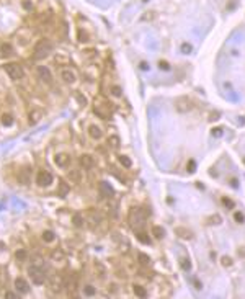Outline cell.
<instances>
[{"mask_svg":"<svg viewBox=\"0 0 245 299\" xmlns=\"http://www.w3.org/2000/svg\"><path fill=\"white\" fill-rule=\"evenodd\" d=\"M53 49H54V44L49 41V39H41L38 44L34 46V49H33V56H34V59H46L47 56L53 52Z\"/></svg>","mask_w":245,"mask_h":299,"instance_id":"cell-1","label":"cell"},{"mask_svg":"<svg viewBox=\"0 0 245 299\" xmlns=\"http://www.w3.org/2000/svg\"><path fill=\"white\" fill-rule=\"evenodd\" d=\"M3 69H5L7 75H8L11 80H20V79H23V75H25V72H23L21 66H18V64H15V62L5 64V66H3Z\"/></svg>","mask_w":245,"mask_h":299,"instance_id":"cell-2","label":"cell"},{"mask_svg":"<svg viewBox=\"0 0 245 299\" xmlns=\"http://www.w3.org/2000/svg\"><path fill=\"white\" fill-rule=\"evenodd\" d=\"M144 221H146V214L142 213V209L140 208H132L131 213H129V222L132 227H139V226L144 224Z\"/></svg>","mask_w":245,"mask_h":299,"instance_id":"cell-3","label":"cell"},{"mask_svg":"<svg viewBox=\"0 0 245 299\" xmlns=\"http://www.w3.org/2000/svg\"><path fill=\"white\" fill-rule=\"evenodd\" d=\"M28 275L31 276V281L34 283V284H43L44 281H46V275H44V271L39 266L36 265H31L30 268H28Z\"/></svg>","mask_w":245,"mask_h":299,"instance_id":"cell-4","label":"cell"},{"mask_svg":"<svg viewBox=\"0 0 245 299\" xmlns=\"http://www.w3.org/2000/svg\"><path fill=\"white\" fill-rule=\"evenodd\" d=\"M36 183L39 185V187H49L51 183H53V175H51L49 172H39L38 177H36Z\"/></svg>","mask_w":245,"mask_h":299,"instance_id":"cell-5","label":"cell"},{"mask_svg":"<svg viewBox=\"0 0 245 299\" xmlns=\"http://www.w3.org/2000/svg\"><path fill=\"white\" fill-rule=\"evenodd\" d=\"M38 75H39V79H41L43 82L47 83V85L53 83V74H51V70L46 66H39L38 67Z\"/></svg>","mask_w":245,"mask_h":299,"instance_id":"cell-6","label":"cell"},{"mask_svg":"<svg viewBox=\"0 0 245 299\" xmlns=\"http://www.w3.org/2000/svg\"><path fill=\"white\" fill-rule=\"evenodd\" d=\"M30 181H31V167H23L18 172V183L30 185Z\"/></svg>","mask_w":245,"mask_h":299,"instance_id":"cell-7","label":"cell"},{"mask_svg":"<svg viewBox=\"0 0 245 299\" xmlns=\"http://www.w3.org/2000/svg\"><path fill=\"white\" fill-rule=\"evenodd\" d=\"M15 288H17V291L21 293V294L30 293V284H28V281L25 278H17V280H15Z\"/></svg>","mask_w":245,"mask_h":299,"instance_id":"cell-8","label":"cell"},{"mask_svg":"<svg viewBox=\"0 0 245 299\" xmlns=\"http://www.w3.org/2000/svg\"><path fill=\"white\" fill-rule=\"evenodd\" d=\"M61 79H62L66 83H74V82H75V74H74V70H70V69H62V70H61Z\"/></svg>","mask_w":245,"mask_h":299,"instance_id":"cell-9","label":"cell"},{"mask_svg":"<svg viewBox=\"0 0 245 299\" xmlns=\"http://www.w3.org/2000/svg\"><path fill=\"white\" fill-rule=\"evenodd\" d=\"M54 162H56V165L57 167H67V165L70 164V157L67 155V154H57L54 157Z\"/></svg>","mask_w":245,"mask_h":299,"instance_id":"cell-10","label":"cell"},{"mask_svg":"<svg viewBox=\"0 0 245 299\" xmlns=\"http://www.w3.org/2000/svg\"><path fill=\"white\" fill-rule=\"evenodd\" d=\"M175 108H176V111H180V113H186L190 110V102H188V98H178L176 103H175Z\"/></svg>","mask_w":245,"mask_h":299,"instance_id":"cell-11","label":"cell"},{"mask_svg":"<svg viewBox=\"0 0 245 299\" xmlns=\"http://www.w3.org/2000/svg\"><path fill=\"white\" fill-rule=\"evenodd\" d=\"M43 118V110H33L28 115V123L31 124V126H34L36 123H39V119Z\"/></svg>","mask_w":245,"mask_h":299,"instance_id":"cell-12","label":"cell"},{"mask_svg":"<svg viewBox=\"0 0 245 299\" xmlns=\"http://www.w3.org/2000/svg\"><path fill=\"white\" fill-rule=\"evenodd\" d=\"M88 136H90L92 139L98 141V139H102L103 132H102V129L96 126V124H90V126H88Z\"/></svg>","mask_w":245,"mask_h":299,"instance_id":"cell-13","label":"cell"},{"mask_svg":"<svg viewBox=\"0 0 245 299\" xmlns=\"http://www.w3.org/2000/svg\"><path fill=\"white\" fill-rule=\"evenodd\" d=\"M80 165H82L83 168H92L95 165V162H93V157L92 155H88V154H83V155H80Z\"/></svg>","mask_w":245,"mask_h":299,"instance_id":"cell-14","label":"cell"},{"mask_svg":"<svg viewBox=\"0 0 245 299\" xmlns=\"http://www.w3.org/2000/svg\"><path fill=\"white\" fill-rule=\"evenodd\" d=\"M62 286H64L62 276H57V275H54V276L51 278V288H53L54 291H59V289H62Z\"/></svg>","mask_w":245,"mask_h":299,"instance_id":"cell-15","label":"cell"},{"mask_svg":"<svg viewBox=\"0 0 245 299\" xmlns=\"http://www.w3.org/2000/svg\"><path fill=\"white\" fill-rule=\"evenodd\" d=\"M69 185L66 183L64 180H59V190H57V196H61V198H66L67 196V193H69Z\"/></svg>","mask_w":245,"mask_h":299,"instance_id":"cell-16","label":"cell"},{"mask_svg":"<svg viewBox=\"0 0 245 299\" xmlns=\"http://www.w3.org/2000/svg\"><path fill=\"white\" fill-rule=\"evenodd\" d=\"M100 191H102L103 196H113V188H111L106 181H102V183H100Z\"/></svg>","mask_w":245,"mask_h":299,"instance_id":"cell-17","label":"cell"},{"mask_svg":"<svg viewBox=\"0 0 245 299\" xmlns=\"http://www.w3.org/2000/svg\"><path fill=\"white\" fill-rule=\"evenodd\" d=\"M175 234H176V236H180L182 239H191V237H193L191 231H188V229H185V227H176L175 229Z\"/></svg>","mask_w":245,"mask_h":299,"instance_id":"cell-18","label":"cell"},{"mask_svg":"<svg viewBox=\"0 0 245 299\" xmlns=\"http://www.w3.org/2000/svg\"><path fill=\"white\" fill-rule=\"evenodd\" d=\"M72 224H74L75 227H82V226L85 224V219H83V216L80 213H75L74 216H72Z\"/></svg>","mask_w":245,"mask_h":299,"instance_id":"cell-19","label":"cell"},{"mask_svg":"<svg viewBox=\"0 0 245 299\" xmlns=\"http://www.w3.org/2000/svg\"><path fill=\"white\" fill-rule=\"evenodd\" d=\"M51 258H53V262H62L64 258H66V253H64L61 249H56V250H53V253H51Z\"/></svg>","mask_w":245,"mask_h":299,"instance_id":"cell-20","label":"cell"},{"mask_svg":"<svg viewBox=\"0 0 245 299\" xmlns=\"http://www.w3.org/2000/svg\"><path fill=\"white\" fill-rule=\"evenodd\" d=\"M0 51H2V56H5V57H10V56L13 54V47H11V44H8V43L2 44Z\"/></svg>","mask_w":245,"mask_h":299,"instance_id":"cell-21","label":"cell"},{"mask_svg":"<svg viewBox=\"0 0 245 299\" xmlns=\"http://www.w3.org/2000/svg\"><path fill=\"white\" fill-rule=\"evenodd\" d=\"M15 258H17L18 262H26V258H28V252L25 249H18L17 252H15Z\"/></svg>","mask_w":245,"mask_h":299,"instance_id":"cell-22","label":"cell"},{"mask_svg":"<svg viewBox=\"0 0 245 299\" xmlns=\"http://www.w3.org/2000/svg\"><path fill=\"white\" fill-rule=\"evenodd\" d=\"M132 291H134V294H136V296H139V297H146V296H147L146 288H142V286H139V284H134V286H132Z\"/></svg>","mask_w":245,"mask_h":299,"instance_id":"cell-23","label":"cell"},{"mask_svg":"<svg viewBox=\"0 0 245 299\" xmlns=\"http://www.w3.org/2000/svg\"><path fill=\"white\" fill-rule=\"evenodd\" d=\"M108 145L111 149H118L119 147V137L118 136H110L108 137Z\"/></svg>","mask_w":245,"mask_h":299,"instance_id":"cell-24","label":"cell"},{"mask_svg":"<svg viewBox=\"0 0 245 299\" xmlns=\"http://www.w3.org/2000/svg\"><path fill=\"white\" fill-rule=\"evenodd\" d=\"M2 124L3 126H11V124H13V116L8 115V113H3L2 115Z\"/></svg>","mask_w":245,"mask_h":299,"instance_id":"cell-25","label":"cell"},{"mask_svg":"<svg viewBox=\"0 0 245 299\" xmlns=\"http://www.w3.org/2000/svg\"><path fill=\"white\" fill-rule=\"evenodd\" d=\"M119 164L123 165V167H126V168H131L132 167V162H131V159L129 157H126V155H119Z\"/></svg>","mask_w":245,"mask_h":299,"instance_id":"cell-26","label":"cell"},{"mask_svg":"<svg viewBox=\"0 0 245 299\" xmlns=\"http://www.w3.org/2000/svg\"><path fill=\"white\" fill-rule=\"evenodd\" d=\"M152 236H154L155 239H162L163 237V229L160 227V226H154V227H152Z\"/></svg>","mask_w":245,"mask_h":299,"instance_id":"cell-27","label":"cell"},{"mask_svg":"<svg viewBox=\"0 0 245 299\" xmlns=\"http://www.w3.org/2000/svg\"><path fill=\"white\" fill-rule=\"evenodd\" d=\"M56 239V234L53 231H44L43 232V240L44 242H53Z\"/></svg>","mask_w":245,"mask_h":299,"instance_id":"cell-28","label":"cell"},{"mask_svg":"<svg viewBox=\"0 0 245 299\" xmlns=\"http://www.w3.org/2000/svg\"><path fill=\"white\" fill-rule=\"evenodd\" d=\"M137 260L140 262V265H150V257L149 255H146V253H139L137 255Z\"/></svg>","mask_w":245,"mask_h":299,"instance_id":"cell-29","label":"cell"},{"mask_svg":"<svg viewBox=\"0 0 245 299\" xmlns=\"http://www.w3.org/2000/svg\"><path fill=\"white\" fill-rule=\"evenodd\" d=\"M83 293H85L87 296H95V294H96V289H95L93 284H87L85 288H83Z\"/></svg>","mask_w":245,"mask_h":299,"instance_id":"cell-30","label":"cell"},{"mask_svg":"<svg viewBox=\"0 0 245 299\" xmlns=\"http://www.w3.org/2000/svg\"><path fill=\"white\" fill-rule=\"evenodd\" d=\"M180 265H182V268L185 270V271H190L191 270V263L188 258H180Z\"/></svg>","mask_w":245,"mask_h":299,"instance_id":"cell-31","label":"cell"},{"mask_svg":"<svg viewBox=\"0 0 245 299\" xmlns=\"http://www.w3.org/2000/svg\"><path fill=\"white\" fill-rule=\"evenodd\" d=\"M136 237H137L142 244H146V245L150 244V239H149V237H146V234H144V232H137V236H136Z\"/></svg>","mask_w":245,"mask_h":299,"instance_id":"cell-32","label":"cell"},{"mask_svg":"<svg viewBox=\"0 0 245 299\" xmlns=\"http://www.w3.org/2000/svg\"><path fill=\"white\" fill-rule=\"evenodd\" d=\"M69 180H72V181H75V183H77V181L80 180L79 170H70V172H69Z\"/></svg>","mask_w":245,"mask_h":299,"instance_id":"cell-33","label":"cell"},{"mask_svg":"<svg viewBox=\"0 0 245 299\" xmlns=\"http://www.w3.org/2000/svg\"><path fill=\"white\" fill-rule=\"evenodd\" d=\"M234 219H235L237 222H239V224H243V222H245V216H243L242 213H239V211H237V213L234 214Z\"/></svg>","mask_w":245,"mask_h":299,"instance_id":"cell-34","label":"cell"},{"mask_svg":"<svg viewBox=\"0 0 245 299\" xmlns=\"http://www.w3.org/2000/svg\"><path fill=\"white\" fill-rule=\"evenodd\" d=\"M222 203H224V206H227L229 209H234V201L232 200H229V198H222Z\"/></svg>","mask_w":245,"mask_h":299,"instance_id":"cell-35","label":"cell"},{"mask_svg":"<svg viewBox=\"0 0 245 299\" xmlns=\"http://www.w3.org/2000/svg\"><path fill=\"white\" fill-rule=\"evenodd\" d=\"M79 41H82V43H85V41H88V36H87V33H83L82 30H79Z\"/></svg>","mask_w":245,"mask_h":299,"instance_id":"cell-36","label":"cell"},{"mask_svg":"<svg viewBox=\"0 0 245 299\" xmlns=\"http://www.w3.org/2000/svg\"><path fill=\"white\" fill-rule=\"evenodd\" d=\"M111 93H113L114 96H121L123 93H121V88H119L118 85H114L113 88H111Z\"/></svg>","mask_w":245,"mask_h":299,"instance_id":"cell-37","label":"cell"},{"mask_svg":"<svg viewBox=\"0 0 245 299\" xmlns=\"http://www.w3.org/2000/svg\"><path fill=\"white\" fill-rule=\"evenodd\" d=\"M222 265L224 266H230L232 265V258L230 257H222Z\"/></svg>","mask_w":245,"mask_h":299,"instance_id":"cell-38","label":"cell"},{"mask_svg":"<svg viewBox=\"0 0 245 299\" xmlns=\"http://www.w3.org/2000/svg\"><path fill=\"white\" fill-rule=\"evenodd\" d=\"M195 168H196L195 160H190V162H188V172H195Z\"/></svg>","mask_w":245,"mask_h":299,"instance_id":"cell-39","label":"cell"},{"mask_svg":"<svg viewBox=\"0 0 245 299\" xmlns=\"http://www.w3.org/2000/svg\"><path fill=\"white\" fill-rule=\"evenodd\" d=\"M211 221H212L211 224H221V217L218 216V214H216V216H212V217H211Z\"/></svg>","mask_w":245,"mask_h":299,"instance_id":"cell-40","label":"cell"},{"mask_svg":"<svg viewBox=\"0 0 245 299\" xmlns=\"http://www.w3.org/2000/svg\"><path fill=\"white\" fill-rule=\"evenodd\" d=\"M160 69H163V70H168V69H170V66H168L167 62H160Z\"/></svg>","mask_w":245,"mask_h":299,"instance_id":"cell-41","label":"cell"},{"mask_svg":"<svg viewBox=\"0 0 245 299\" xmlns=\"http://www.w3.org/2000/svg\"><path fill=\"white\" fill-rule=\"evenodd\" d=\"M5 296H7V297H17V294H13V293H10V291H7Z\"/></svg>","mask_w":245,"mask_h":299,"instance_id":"cell-42","label":"cell"},{"mask_svg":"<svg viewBox=\"0 0 245 299\" xmlns=\"http://www.w3.org/2000/svg\"><path fill=\"white\" fill-rule=\"evenodd\" d=\"M211 119H219V113H212V115H211Z\"/></svg>","mask_w":245,"mask_h":299,"instance_id":"cell-43","label":"cell"},{"mask_svg":"<svg viewBox=\"0 0 245 299\" xmlns=\"http://www.w3.org/2000/svg\"><path fill=\"white\" fill-rule=\"evenodd\" d=\"M230 185H232V187H234V188H237V180H235V178H232Z\"/></svg>","mask_w":245,"mask_h":299,"instance_id":"cell-44","label":"cell"},{"mask_svg":"<svg viewBox=\"0 0 245 299\" xmlns=\"http://www.w3.org/2000/svg\"><path fill=\"white\" fill-rule=\"evenodd\" d=\"M212 134H216V136H219L221 134V129L218 128V129H214V131H212Z\"/></svg>","mask_w":245,"mask_h":299,"instance_id":"cell-45","label":"cell"},{"mask_svg":"<svg viewBox=\"0 0 245 299\" xmlns=\"http://www.w3.org/2000/svg\"><path fill=\"white\" fill-rule=\"evenodd\" d=\"M243 164H245V159H243Z\"/></svg>","mask_w":245,"mask_h":299,"instance_id":"cell-46","label":"cell"}]
</instances>
